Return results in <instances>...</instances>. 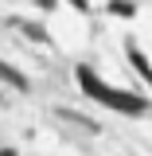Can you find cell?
I'll use <instances>...</instances> for the list:
<instances>
[{
  "mask_svg": "<svg viewBox=\"0 0 152 156\" xmlns=\"http://www.w3.org/2000/svg\"><path fill=\"white\" fill-rule=\"evenodd\" d=\"M35 4H39V8H43V12H51V8H55L58 0H35Z\"/></svg>",
  "mask_w": 152,
  "mask_h": 156,
  "instance_id": "cell-8",
  "label": "cell"
},
{
  "mask_svg": "<svg viewBox=\"0 0 152 156\" xmlns=\"http://www.w3.org/2000/svg\"><path fill=\"white\" fill-rule=\"evenodd\" d=\"M55 117H62V121H70V125H78V129H86V133H97V129H101L97 121H90V117H78V113H70V109H55Z\"/></svg>",
  "mask_w": 152,
  "mask_h": 156,
  "instance_id": "cell-4",
  "label": "cell"
},
{
  "mask_svg": "<svg viewBox=\"0 0 152 156\" xmlns=\"http://www.w3.org/2000/svg\"><path fill=\"white\" fill-rule=\"evenodd\" d=\"M4 78H8V86H16V90H27V78L19 74L16 66H4Z\"/></svg>",
  "mask_w": 152,
  "mask_h": 156,
  "instance_id": "cell-6",
  "label": "cell"
},
{
  "mask_svg": "<svg viewBox=\"0 0 152 156\" xmlns=\"http://www.w3.org/2000/svg\"><path fill=\"white\" fill-rule=\"evenodd\" d=\"M70 4H74L78 12H90V0H70Z\"/></svg>",
  "mask_w": 152,
  "mask_h": 156,
  "instance_id": "cell-7",
  "label": "cell"
},
{
  "mask_svg": "<svg viewBox=\"0 0 152 156\" xmlns=\"http://www.w3.org/2000/svg\"><path fill=\"white\" fill-rule=\"evenodd\" d=\"M125 47H129V62L136 66V74H140V78H144V82L152 86V62L140 55V47H136V43H125Z\"/></svg>",
  "mask_w": 152,
  "mask_h": 156,
  "instance_id": "cell-2",
  "label": "cell"
},
{
  "mask_svg": "<svg viewBox=\"0 0 152 156\" xmlns=\"http://www.w3.org/2000/svg\"><path fill=\"white\" fill-rule=\"evenodd\" d=\"M0 156H19V152H16V148H4V152H0Z\"/></svg>",
  "mask_w": 152,
  "mask_h": 156,
  "instance_id": "cell-9",
  "label": "cell"
},
{
  "mask_svg": "<svg viewBox=\"0 0 152 156\" xmlns=\"http://www.w3.org/2000/svg\"><path fill=\"white\" fill-rule=\"evenodd\" d=\"M74 78H78V86L94 98V101L109 105V109H117V113H125V117L148 113V101H144L140 94H129V90H113V86H105V82H101V78H97L86 62H78V66H74Z\"/></svg>",
  "mask_w": 152,
  "mask_h": 156,
  "instance_id": "cell-1",
  "label": "cell"
},
{
  "mask_svg": "<svg viewBox=\"0 0 152 156\" xmlns=\"http://www.w3.org/2000/svg\"><path fill=\"white\" fill-rule=\"evenodd\" d=\"M109 16L129 20V16H136V4H133V0H109Z\"/></svg>",
  "mask_w": 152,
  "mask_h": 156,
  "instance_id": "cell-5",
  "label": "cell"
},
{
  "mask_svg": "<svg viewBox=\"0 0 152 156\" xmlns=\"http://www.w3.org/2000/svg\"><path fill=\"white\" fill-rule=\"evenodd\" d=\"M8 23H12V27H19L23 35H27V39H35V43H51V35H47L39 23H27V20H8Z\"/></svg>",
  "mask_w": 152,
  "mask_h": 156,
  "instance_id": "cell-3",
  "label": "cell"
}]
</instances>
